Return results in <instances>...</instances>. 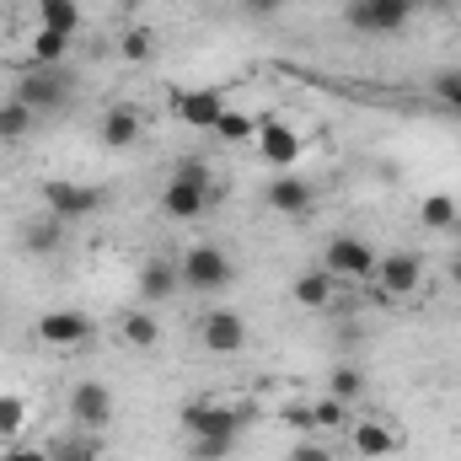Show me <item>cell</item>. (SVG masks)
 I'll list each match as a JSON object with an SVG mask.
<instances>
[{
  "label": "cell",
  "mask_w": 461,
  "mask_h": 461,
  "mask_svg": "<svg viewBox=\"0 0 461 461\" xmlns=\"http://www.w3.org/2000/svg\"><path fill=\"white\" fill-rule=\"evenodd\" d=\"M70 419L81 435H103L113 424V392L103 381H76L70 386Z\"/></svg>",
  "instance_id": "cell-7"
},
{
  "label": "cell",
  "mask_w": 461,
  "mask_h": 461,
  "mask_svg": "<svg viewBox=\"0 0 461 461\" xmlns=\"http://www.w3.org/2000/svg\"><path fill=\"white\" fill-rule=\"evenodd\" d=\"M285 461H339V456H333V446H322V435H301Z\"/></svg>",
  "instance_id": "cell-33"
},
{
  "label": "cell",
  "mask_w": 461,
  "mask_h": 461,
  "mask_svg": "<svg viewBox=\"0 0 461 461\" xmlns=\"http://www.w3.org/2000/svg\"><path fill=\"white\" fill-rule=\"evenodd\" d=\"M177 274H183V290H194V295H221L236 285V258H230L226 247H215V241H199V247H188L183 258H177Z\"/></svg>",
  "instance_id": "cell-3"
},
{
  "label": "cell",
  "mask_w": 461,
  "mask_h": 461,
  "mask_svg": "<svg viewBox=\"0 0 461 461\" xmlns=\"http://www.w3.org/2000/svg\"><path fill=\"white\" fill-rule=\"evenodd\" d=\"M328 397H339V402H359V397H365V370H359V365H333V375H328Z\"/></svg>",
  "instance_id": "cell-28"
},
{
  "label": "cell",
  "mask_w": 461,
  "mask_h": 461,
  "mask_svg": "<svg viewBox=\"0 0 461 461\" xmlns=\"http://www.w3.org/2000/svg\"><path fill=\"white\" fill-rule=\"evenodd\" d=\"M456 221H461L456 194L435 188V194H424V199H419V226H424V230H451Z\"/></svg>",
  "instance_id": "cell-23"
},
{
  "label": "cell",
  "mask_w": 461,
  "mask_h": 461,
  "mask_svg": "<svg viewBox=\"0 0 461 461\" xmlns=\"http://www.w3.org/2000/svg\"><path fill=\"white\" fill-rule=\"evenodd\" d=\"M386 301H402V295H413L419 285H424V258L419 252H386L381 263H375V279H370Z\"/></svg>",
  "instance_id": "cell-9"
},
{
  "label": "cell",
  "mask_w": 461,
  "mask_h": 461,
  "mask_svg": "<svg viewBox=\"0 0 461 461\" xmlns=\"http://www.w3.org/2000/svg\"><path fill=\"white\" fill-rule=\"evenodd\" d=\"M241 5V16L247 22H268V16H279L285 11V0H236Z\"/></svg>",
  "instance_id": "cell-35"
},
{
  "label": "cell",
  "mask_w": 461,
  "mask_h": 461,
  "mask_svg": "<svg viewBox=\"0 0 461 461\" xmlns=\"http://www.w3.org/2000/svg\"><path fill=\"white\" fill-rule=\"evenodd\" d=\"M429 92H435V103H440L446 113H456V118H461V65L440 70V76L429 81Z\"/></svg>",
  "instance_id": "cell-30"
},
{
  "label": "cell",
  "mask_w": 461,
  "mask_h": 461,
  "mask_svg": "<svg viewBox=\"0 0 461 461\" xmlns=\"http://www.w3.org/2000/svg\"><path fill=\"white\" fill-rule=\"evenodd\" d=\"M177 290H183V274H177L172 258H145V263H140V301H145V306H161V301H172Z\"/></svg>",
  "instance_id": "cell-16"
},
{
  "label": "cell",
  "mask_w": 461,
  "mask_h": 461,
  "mask_svg": "<svg viewBox=\"0 0 461 461\" xmlns=\"http://www.w3.org/2000/svg\"><path fill=\"white\" fill-rule=\"evenodd\" d=\"M290 419H295V424H306L312 435H322V429H348V402L322 397V402H312V408H295Z\"/></svg>",
  "instance_id": "cell-21"
},
{
  "label": "cell",
  "mask_w": 461,
  "mask_h": 461,
  "mask_svg": "<svg viewBox=\"0 0 461 461\" xmlns=\"http://www.w3.org/2000/svg\"><path fill=\"white\" fill-rule=\"evenodd\" d=\"M204 204H210V194L204 188H194V183H183V177H167V188H161V215L167 221H199L204 215Z\"/></svg>",
  "instance_id": "cell-18"
},
{
  "label": "cell",
  "mask_w": 461,
  "mask_h": 461,
  "mask_svg": "<svg viewBox=\"0 0 461 461\" xmlns=\"http://www.w3.org/2000/svg\"><path fill=\"white\" fill-rule=\"evenodd\" d=\"M230 451H236V440H194L188 446L194 461H230Z\"/></svg>",
  "instance_id": "cell-34"
},
{
  "label": "cell",
  "mask_w": 461,
  "mask_h": 461,
  "mask_svg": "<svg viewBox=\"0 0 461 461\" xmlns=\"http://www.w3.org/2000/svg\"><path fill=\"white\" fill-rule=\"evenodd\" d=\"M333 295H339V279H333L328 268H301V274L290 279V301H295L301 312H328Z\"/></svg>",
  "instance_id": "cell-17"
},
{
  "label": "cell",
  "mask_w": 461,
  "mask_h": 461,
  "mask_svg": "<svg viewBox=\"0 0 461 461\" xmlns=\"http://www.w3.org/2000/svg\"><path fill=\"white\" fill-rule=\"evenodd\" d=\"M118 54H123V59H129V65H145V59H150V54H156V32H150V27H140V22H134V27H129V32H123V38H118Z\"/></svg>",
  "instance_id": "cell-29"
},
{
  "label": "cell",
  "mask_w": 461,
  "mask_h": 461,
  "mask_svg": "<svg viewBox=\"0 0 461 461\" xmlns=\"http://www.w3.org/2000/svg\"><path fill=\"white\" fill-rule=\"evenodd\" d=\"M301 150H306V140H301L290 123H279V118H263V123H258V156H263L274 172H290V167L301 161Z\"/></svg>",
  "instance_id": "cell-12"
},
{
  "label": "cell",
  "mask_w": 461,
  "mask_h": 461,
  "mask_svg": "<svg viewBox=\"0 0 461 461\" xmlns=\"http://www.w3.org/2000/svg\"><path fill=\"white\" fill-rule=\"evenodd\" d=\"M70 43H76V38L38 27V32L27 38V65H65V59H70Z\"/></svg>",
  "instance_id": "cell-24"
},
{
  "label": "cell",
  "mask_w": 461,
  "mask_h": 461,
  "mask_svg": "<svg viewBox=\"0 0 461 461\" xmlns=\"http://www.w3.org/2000/svg\"><path fill=\"white\" fill-rule=\"evenodd\" d=\"M32 123H38V113H32V108H22L16 97H5V103H0V145L27 140V134H32Z\"/></svg>",
  "instance_id": "cell-26"
},
{
  "label": "cell",
  "mask_w": 461,
  "mask_h": 461,
  "mask_svg": "<svg viewBox=\"0 0 461 461\" xmlns=\"http://www.w3.org/2000/svg\"><path fill=\"white\" fill-rule=\"evenodd\" d=\"M419 5H424V11H435V16H451L461 0H419Z\"/></svg>",
  "instance_id": "cell-37"
},
{
  "label": "cell",
  "mask_w": 461,
  "mask_h": 461,
  "mask_svg": "<svg viewBox=\"0 0 461 461\" xmlns=\"http://www.w3.org/2000/svg\"><path fill=\"white\" fill-rule=\"evenodd\" d=\"M348 440L365 461H386L402 451V435L386 424V419H348Z\"/></svg>",
  "instance_id": "cell-14"
},
{
  "label": "cell",
  "mask_w": 461,
  "mask_h": 461,
  "mask_svg": "<svg viewBox=\"0 0 461 461\" xmlns=\"http://www.w3.org/2000/svg\"><path fill=\"white\" fill-rule=\"evenodd\" d=\"M11 97H16L22 108H32L38 118L43 113H65L70 97H76V76H70L65 65H27V70L16 76Z\"/></svg>",
  "instance_id": "cell-2"
},
{
  "label": "cell",
  "mask_w": 461,
  "mask_h": 461,
  "mask_svg": "<svg viewBox=\"0 0 461 461\" xmlns=\"http://www.w3.org/2000/svg\"><path fill=\"white\" fill-rule=\"evenodd\" d=\"M118 333H123L129 348H156L161 344V317H150V306H134V312L118 317Z\"/></svg>",
  "instance_id": "cell-20"
},
{
  "label": "cell",
  "mask_w": 461,
  "mask_h": 461,
  "mask_svg": "<svg viewBox=\"0 0 461 461\" xmlns=\"http://www.w3.org/2000/svg\"><path fill=\"white\" fill-rule=\"evenodd\" d=\"M140 134H145V118L134 113L129 103H113L108 113L97 118V140H103L108 150H134V145H140Z\"/></svg>",
  "instance_id": "cell-15"
},
{
  "label": "cell",
  "mask_w": 461,
  "mask_h": 461,
  "mask_svg": "<svg viewBox=\"0 0 461 461\" xmlns=\"http://www.w3.org/2000/svg\"><path fill=\"white\" fill-rule=\"evenodd\" d=\"M27 419H32L27 397H22V392H0V440H5V446H11V440H22Z\"/></svg>",
  "instance_id": "cell-25"
},
{
  "label": "cell",
  "mask_w": 461,
  "mask_h": 461,
  "mask_svg": "<svg viewBox=\"0 0 461 461\" xmlns=\"http://www.w3.org/2000/svg\"><path fill=\"white\" fill-rule=\"evenodd\" d=\"M97 210H103V188H92V183H70V177L43 183V215L65 221V226H81V221H92Z\"/></svg>",
  "instance_id": "cell-6"
},
{
  "label": "cell",
  "mask_w": 461,
  "mask_h": 461,
  "mask_svg": "<svg viewBox=\"0 0 461 461\" xmlns=\"http://www.w3.org/2000/svg\"><path fill=\"white\" fill-rule=\"evenodd\" d=\"M0 461H54V451H43V446H22V440H11L5 446V456Z\"/></svg>",
  "instance_id": "cell-36"
},
{
  "label": "cell",
  "mask_w": 461,
  "mask_h": 461,
  "mask_svg": "<svg viewBox=\"0 0 461 461\" xmlns=\"http://www.w3.org/2000/svg\"><path fill=\"white\" fill-rule=\"evenodd\" d=\"M263 204L274 210V215H306L312 204H317V188L306 183V177H295V172H274L268 177V188H263Z\"/></svg>",
  "instance_id": "cell-13"
},
{
  "label": "cell",
  "mask_w": 461,
  "mask_h": 461,
  "mask_svg": "<svg viewBox=\"0 0 461 461\" xmlns=\"http://www.w3.org/2000/svg\"><path fill=\"white\" fill-rule=\"evenodd\" d=\"M172 177H183V183H194V188L215 194V172H210V161H204V156H183V161L172 167Z\"/></svg>",
  "instance_id": "cell-31"
},
{
  "label": "cell",
  "mask_w": 461,
  "mask_h": 461,
  "mask_svg": "<svg viewBox=\"0 0 461 461\" xmlns=\"http://www.w3.org/2000/svg\"><path fill=\"white\" fill-rule=\"evenodd\" d=\"M226 92L221 86H172V113L188 129H215V118L226 113Z\"/></svg>",
  "instance_id": "cell-11"
},
{
  "label": "cell",
  "mask_w": 461,
  "mask_h": 461,
  "mask_svg": "<svg viewBox=\"0 0 461 461\" xmlns=\"http://www.w3.org/2000/svg\"><path fill=\"white\" fill-rule=\"evenodd\" d=\"M32 333H38V344H49V348H81L92 339V317L76 312V306H54V312H43L32 322Z\"/></svg>",
  "instance_id": "cell-10"
},
{
  "label": "cell",
  "mask_w": 461,
  "mask_h": 461,
  "mask_svg": "<svg viewBox=\"0 0 461 461\" xmlns=\"http://www.w3.org/2000/svg\"><path fill=\"white\" fill-rule=\"evenodd\" d=\"M103 456V435H81V440H65L54 461H97Z\"/></svg>",
  "instance_id": "cell-32"
},
{
  "label": "cell",
  "mask_w": 461,
  "mask_h": 461,
  "mask_svg": "<svg viewBox=\"0 0 461 461\" xmlns=\"http://www.w3.org/2000/svg\"><path fill=\"white\" fill-rule=\"evenodd\" d=\"M451 279H456V285H461V258H456V263H451Z\"/></svg>",
  "instance_id": "cell-39"
},
{
  "label": "cell",
  "mask_w": 461,
  "mask_h": 461,
  "mask_svg": "<svg viewBox=\"0 0 461 461\" xmlns=\"http://www.w3.org/2000/svg\"><path fill=\"white\" fill-rule=\"evenodd\" d=\"M65 241H70V226H65V221H54V215H38V221H27V226H22V247H27L32 258H59V252H65Z\"/></svg>",
  "instance_id": "cell-19"
},
{
  "label": "cell",
  "mask_w": 461,
  "mask_h": 461,
  "mask_svg": "<svg viewBox=\"0 0 461 461\" xmlns=\"http://www.w3.org/2000/svg\"><path fill=\"white\" fill-rule=\"evenodd\" d=\"M199 344L210 354H241L247 348V317L236 306H210L199 317Z\"/></svg>",
  "instance_id": "cell-8"
},
{
  "label": "cell",
  "mask_w": 461,
  "mask_h": 461,
  "mask_svg": "<svg viewBox=\"0 0 461 461\" xmlns=\"http://www.w3.org/2000/svg\"><path fill=\"white\" fill-rule=\"evenodd\" d=\"M210 134H221V140H230V145H252V140H258V118H247L241 108H226V113L215 118Z\"/></svg>",
  "instance_id": "cell-27"
},
{
  "label": "cell",
  "mask_w": 461,
  "mask_h": 461,
  "mask_svg": "<svg viewBox=\"0 0 461 461\" xmlns=\"http://www.w3.org/2000/svg\"><path fill=\"white\" fill-rule=\"evenodd\" d=\"M419 11H424L419 0H348L344 22L354 32H365V38H392V32H402Z\"/></svg>",
  "instance_id": "cell-4"
},
{
  "label": "cell",
  "mask_w": 461,
  "mask_h": 461,
  "mask_svg": "<svg viewBox=\"0 0 461 461\" xmlns=\"http://www.w3.org/2000/svg\"><path fill=\"white\" fill-rule=\"evenodd\" d=\"M375 263H381V252H375L365 236H348V230L322 247V268H328L339 285H370V279H375Z\"/></svg>",
  "instance_id": "cell-5"
},
{
  "label": "cell",
  "mask_w": 461,
  "mask_h": 461,
  "mask_svg": "<svg viewBox=\"0 0 461 461\" xmlns=\"http://www.w3.org/2000/svg\"><path fill=\"white\" fill-rule=\"evenodd\" d=\"M81 22H86L81 0H38V27H49V32H65V38H76V32H81Z\"/></svg>",
  "instance_id": "cell-22"
},
{
  "label": "cell",
  "mask_w": 461,
  "mask_h": 461,
  "mask_svg": "<svg viewBox=\"0 0 461 461\" xmlns=\"http://www.w3.org/2000/svg\"><path fill=\"white\" fill-rule=\"evenodd\" d=\"M145 5H156V0H123V11H145Z\"/></svg>",
  "instance_id": "cell-38"
},
{
  "label": "cell",
  "mask_w": 461,
  "mask_h": 461,
  "mask_svg": "<svg viewBox=\"0 0 461 461\" xmlns=\"http://www.w3.org/2000/svg\"><path fill=\"white\" fill-rule=\"evenodd\" d=\"M177 419H183L188 440H236L241 446V435L252 424V408L247 402H226V397H194V402H183Z\"/></svg>",
  "instance_id": "cell-1"
}]
</instances>
